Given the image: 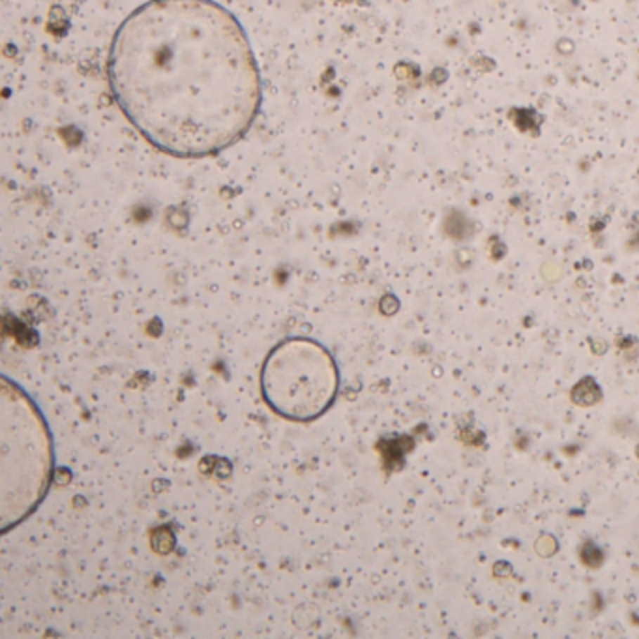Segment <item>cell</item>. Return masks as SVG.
I'll return each mask as SVG.
<instances>
[{"instance_id": "5", "label": "cell", "mask_w": 639, "mask_h": 639, "mask_svg": "<svg viewBox=\"0 0 639 639\" xmlns=\"http://www.w3.org/2000/svg\"><path fill=\"white\" fill-rule=\"evenodd\" d=\"M579 559L587 568H600L604 562V551L595 542H585L579 550Z\"/></svg>"}, {"instance_id": "7", "label": "cell", "mask_w": 639, "mask_h": 639, "mask_svg": "<svg viewBox=\"0 0 639 639\" xmlns=\"http://www.w3.org/2000/svg\"><path fill=\"white\" fill-rule=\"evenodd\" d=\"M460 439L463 443L472 444V446H480L484 441V433L475 430V427H463L460 433Z\"/></svg>"}, {"instance_id": "9", "label": "cell", "mask_w": 639, "mask_h": 639, "mask_svg": "<svg viewBox=\"0 0 639 639\" xmlns=\"http://www.w3.org/2000/svg\"><path fill=\"white\" fill-rule=\"evenodd\" d=\"M512 572V568H510V564H508V562H497V564H495V570H493V574L495 576H505V574H510Z\"/></svg>"}, {"instance_id": "4", "label": "cell", "mask_w": 639, "mask_h": 639, "mask_svg": "<svg viewBox=\"0 0 639 639\" xmlns=\"http://www.w3.org/2000/svg\"><path fill=\"white\" fill-rule=\"evenodd\" d=\"M570 401L578 407H593L602 401V388L598 387L595 377L579 379L570 390Z\"/></svg>"}, {"instance_id": "10", "label": "cell", "mask_w": 639, "mask_h": 639, "mask_svg": "<svg viewBox=\"0 0 639 639\" xmlns=\"http://www.w3.org/2000/svg\"><path fill=\"white\" fill-rule=\"evenodd\" d=\"M635 456H638V458H639V446H638V448H635Z\"/></svg>"}, {"instance_id": "2", "label": "cell", "mask_w": 639, "mask_h": 639, "mask_svg": "<svg viewBox=\"0 0 639 639\" xmlns=\"http://www.w3.org/2000/svg\"><path fill=\"white\" fill-rule=\"evenodd\" d=\"M0 416L2 531L38 506L49 488L53 448L45 420L30 398L4 379Z\"/></svg>"}, {"instance_id": "8", "label": "cell", "mask_w": 639, "mask_h": 639, "mask_svg": "<svg viewBox=\"0 0 639 639\" xmlns=\"http://www.w3.org/2000/svg\"><path fill=\"white\" fill-rule=\"evenodd\" d=\"M590 349H593V353L600 356L604 351H607V345L604 342H600V340H590Z\"/></svg>"}, {"instance_id": "3", "label": "cell", "mask_w": 639, "mask_h": 639, "mask_svg": "<svg viewBox=\"0 0 639 639\" xmlns=\"http://www.w3.org/2000/svg\"><path fill=\"white\" fill-rule=\"evenodd\" d=\"M332 354L308 337H289L276 345L261 371L264 401L283 418L314 420L332 405L337 392Z\"/></svg>"}, {"instance_id": "6", "label": "cell", "mask_w": 639, "mask_h": 639, "mask_svg": "<svg viewBox=\"0 0 639 639\" xmlns=\"http://www.w3.org/2000/svg\"><path fill=\"white\" fill-rule=\"evenodd\" d=\"M557 540L551 536V534H542L538 540H536V544H534V550L538 553L540 557H551L557 553Z\"/></svg>"}, {"instance_id": "1", "label": "cell", "mask_w": 639, "mask_h": 639, "mask_svg": "<svg viewBox=\"0 0 639 639\" xmlns=\"http://www.w3.org/2000/svg\"><path fill=\"white\" fill-rule=\"evenodd\" d=\"M107 75L120 111L148 143L205 157L250 131L261 107L252 45L212 0H150L115 34Z\"/></svg>"}]
</instances>
